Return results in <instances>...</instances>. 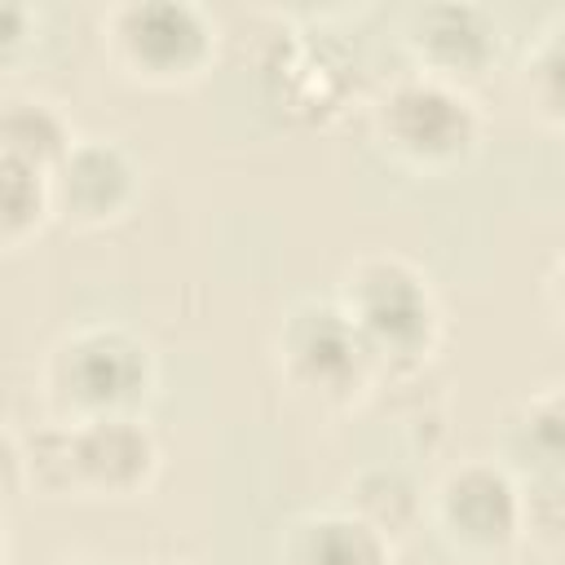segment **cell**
I'll use <instances>...</instances> for the list:
<instances>
[{"label":"cell","instance_id":"obj_1","mask_svg":"<svg viewBox=\"0 0 565 565\" xmlns=\"http://www.w3.org/2000/svg\"><path fill=\"white\" fill-rule=\"evenodd\" d=\"M349 322L371 349L375 366L411 371L437 340V309L419 274L402 260H362L344 282Z\"/></svg>","mask_w":565,"mask_h":565},{"label":"cell","instance_id":"obj_2","mask_svg":"<svg viewBox=\"0 0 565 565\" xmlns=\"http://www.w3.org/2000/svg\"><path fill=\"white\" fill-rule=\"evenodd\" d=\"M49 380L53 393L79 411V424L97 415H128V406L150 384V358L132 335L115 327H93L71 335L53 353Z\"/></svg>","mask_w":565,"mask_h":565},{"label":"cell","instance_id":"obj_3","mask_svg":"<svg viewBox=\"0 0 565 565\" xmlns=\"http://www.w3.org/2000/svg\"><path fill=\"white\" fill-rule=\"evenodd\" d=\"M380 137L419 168H446L463 159L477 141V115L463 93H455L446 79H402L388 88L380 106Z\"/></svg>","mask_w":565,"mask_h":565},{"label":"cell","instance_id":"obj_4","mask_svg":"<svg viewBox=\"0 0 565 565\" xmlns=\"http://www.w3.org/2000/svg\"><path fill=\"white\" fill-rule=\"evenodd\" d=\"M282 371L291 375L296 388L322 402H344L366 384V375L375 371V358L344 309L305 305L300 313H291L282 331Z\"/></svg>","mask_w":565,"mask_h":565},{"label":"cell","instance_id":"obj_5","mask_svg":"<svg viewBox=\"0 0 565 565\" xmlns=\"http://www.w3.org/2000/svg\"><path fill=\"white\" fill-rule=\"evenodd\" d=\"M437 525L468 552H499L521 539V490L499 468L468 463L441 481Z\"/></svg>","mask_w":565,"mask_h":565},{"label":"cell","instance_id":"obj_6","mask_svg":"<svg viewBox=\"0 0 565 565\" xmlns=\"http://www.w3.org/2000/svg\"><path fill=\"white\" fill-rule=\"evenodd\" d=\"M75 433V490L84 494H137L154 472V437L132 415H97Z\"/></svg>","mask_w":565,"mask_h":565},{"label":"cell","instance_id":"obj_7","mask_svg":"<svg viewBox=\"0 0 565 565\" xmlns=\"http://www.w3.org/2000/svg\"><path fill=\"white\" fill-rule=\"evenodd\" d=\"M115 40L132 71L172 79L203 62L207 26L190 4H132L115 18Z\"/></svg>","mask_w":565,"mask_h":565},{"label":"cell","instance_id":"obj_8","mask_svg":"<svg viewBox=\"0 0 565 565\" xmlns=\"http://www.w3.org/2000/svg\"><path fill=\"white\" fill-rule=\"evenodd\" d=\"M53 207L66 212L71 221L102 225L110 221L128 194H132V163L119 146L106 141H79L71 154L53 168Z\"/></svg>","mask_w":565,"mask_h":565},{"label":"cell","instance_id":"obj_9","mask_svg":"<svg viewBox=\"0 0 565 565\" xmlns=\"http://www.w3.org/2000/svg\"><path fill=\"white\" fill-rule=\"evenodd\" d=\"M411 40H415L419 57H428L437 66V75H459V71L472 75L494 53V26L486 22L481 9H468V4L424 9Z\"/></svg>","mask_w":565,"mask_h":565},{"label":"cell","instance_id":"obj_10","mask_svg":"<svg viewBox=\"0 0 565 565\" xmlns=\"http://www.w3.org/2000/svg\"><path fill=\"white\" fill-rule=\"evenodd\" d=\"M291 565H388V539H380L353 512L318 516L296 530Z\"/></svg>","mask_w":565,"mask_h":565},{"label":"cell","instance_id":"obj_11","mask_svg":"<svg viewBox=\"0 0 565 565\" xmlns=\"http://www.w3.org/2000/svg\"><path fill=\"white\" fill-rule=\"evenodd\" d=\"M0 137H4V154L22 159L40 172L53 177V168L71 154V132L62 124V115L44 102H9L4 119H0Z\"/></svg>","mask_w":565,"mask_h":565},{"label":"cell","instance_id":"obj_12","mask_svg":"<svg viewBox=\"0 0 565 565\" xmlns=\"http://www.w3.org/2000/svg\"><path fill=\"white\" fill-rule=\"evenodd\" d=\"M419 508L424 503H419L415 486L402 472H388V468L362 472L358 486H353V516L366 521L388 543L402 539V534H411V525L419 521Z\"/></svg>","mask_w":565,"mask_h":565},{"label":"cell","instance_id":"obj_13","mask_svg":"<svg viewBox=\"0 0 565 565\" xmlns=\"http://www.w3.org/2000/svg\"><path fill=\"white\" fill-rule=\"evenodd\" d=\"M0 221H4V238L9 243H18L49 207H53V181H49V172H40V168H31V163H22V159H0Z\"/></svg>","mask_w":565,"mask_h":565},{"label":"cell","instance_id":"obj_14","mask_svg":"<svg viewBox=\"0 0 565 565\" xmlns=\"http://www.w3.org/2000/svg\"><path fill=\"white\" fill-rule=\"evenodd\" d=\"M521 534L543 552H565V472H539L521 490Z\"/></svg>","mask_w":565,"mask_h":565},{"label":"cell","instance_id":"obj_15","mask_svg":"<svg viewBox=\"0 0 565 565\" xmlns=\"http://www.w3.org/2000/svg\"><path fill=\"white\" fill-rule=\"evenodd\" d=\"M521 437L539 459V472H565V388H552L525 406Z\"/></svg>","mask_w":565,"mask_h":565},{"label":"cell","instance_id":"obj_16","mask_svg":"<svg viewBox=\"0 0 565 565\" xmlns=\"http://www.w3.org/2000/svg\"><path fill=\"white\" fill-rule=\"evenodd\" d=\"M26 472H31L35 490H44V494L75 490V433L71 428L35 433V441L26 450Z\"/></svg>","mask_w":565,"mask_h":565},{"label":"cell","instance_id":"obj_17","mask_svg":"<svg viewBox=\"0 0 565 565\" xmlns=\"http://www.w3.org/2000/svg\"><path fill=\"white\" fill-rule=\"evenodd\" d=\"M530 97L539 115L565 124V22L530 62Z\"/></svg>","mask_w":565,"mask_h":565},{"label":"cell","instance_id":"obj_18","mask_svg":"<svg viewBox=\"0 0 565 565\" xmlns=\"http://www.w3.org/2000/svg\"><path fill=\"white\" fill-rule=\"evenodd\" d=\"M552 300H556V309L565 313V256H561V265H556V278H552Z\"/></svg>","mask_w":565,"mask_h":565}]
</instances>
